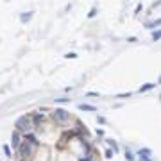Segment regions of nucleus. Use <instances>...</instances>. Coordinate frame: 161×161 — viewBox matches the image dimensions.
<instances>
[{"mask_svg": "<svg viewBox=\"0 0 161 161\" xmlns=\"http://www.w3.org/2000/svg\"><path fill=\"white\" fill-rule=\"evenodd\" d=\"M152 39H154V41H158V39H161V29H159V31H156V32L152 34Z\"/></svg>", "mask_w": 161, "mask_h": 161, "instance_id": "10", "label": "nucleus"}, {"mask_svg": "<svg viewBox=\"0 0 161 161\" xmlns=\"http://www.w3.org/2000/svg\"><path fill=\"white\" fill-rule=\"evenodd\" d=\"M95 15H97V9H91V11H90V15H88V16H90V18H93V16H95Z\"/></svg>", "mask_w": 161, "mask_h": 161, "instance_id": "15", "label": "nucleus"}, {"mask_svg": "<svg viewBox=\"0 0 161 161\" xmlns=\"http://www.w3.org/2000/svg\"><path fill=\"white\" fill-rule=\"evenodd\" d=\"M159 80H161V79H159Z\"/></svg>", "mask_w": 161, "mask_h": 161, "instance_id": "19", "label": "nucleus"}, {"mask_svg": "<svg viewBox=\"0 0 161 161\" xmlns=\"http://www.w3.org/2000/svg\"><path fill=\"white\" fill-rule=\"evenodd\" d=\"M18 161H27V159H18Z\"/></svg>", "mask_w": 161, "mask_h": 161, "instance_id": "18", "label": "nucleus"}, {"mask_svg": "<svg viewBox=\"0 0 161 161\" xmlns=\"http://www.w3.org/2000/svg\"><path fill=\"white\" fill-rule=\"evenodd\" d=\"M4 150H5V154H7V156H11V150H9L7 145H4Z\"/></svg>", "mask_w": 161, "mask_h": 161, "instance_id": "16", "label": "nucleus"}, {"mask_svg": "<svg viewBox=\"0 0 161 161\" xmlns=\"http://www.w3.org/2000/svg\"><path fill=\"white\" fill-rule=\"evenodd\" d=\"M23 134L22 132H20V131H13V134H11V145H13V149H15V150H18L20 149V145H22V142H23Z\"/></svg>", "mask_w": 161, "mask_h": 161, "instance_id": "4", "label": "nucleus"}, {"mask_svg": "<svg viewBox=\"0 0 161 161\" xmlns=\"http://www.w3.org/2000/svg\"><path fill=\"white\" fill-rule=\"evenodd\" d=\"M31 16H32V13H27V15H22V16H20V20L25 23V22H29V20H31Z\"/></svg>", "mask_w": 161, "mask_h": 161, "instance_id": "9", "label": "nucleus"}, {"mask_svg": "<svg viewBox=\"0 0 161 161\" xmlns=\"http://www.w3.org/2000/svg\"><path fill=\"white\" fill-rule=\"evenodd\" d=\"M107 143H109V147H113V150H115V152L118 150V145L115 143V140H107Z\"/></svg>", "mask_w": 161, "mask_h": 161, "instance_id": "11", "label": "nucleus"}, {"mask_svg": "<svg viewBox=\"0 0 161 161\" xmlns=\"http://www.w3.org/2000/svg\"><path fill=\"white\" fill-rule=\"evenodd\" d=\"M66 57H68V59H75L77 56H75V54H73V52H70V54H66Z\"/></svg>", "mask_w": 161, "mask_h": 161, "instance_id": "13", "label": "nucleus"}, {"mask_svg": "<svg viewBox=\"0 0 161 161\" xmlns=\"http://www.w3.org/2000/svg\"><path fill=\"white\" fill-rule=\"evenodd\" d=\"M31 118H32V124H34V127H38V125L45 120V116L41 115V113H34V115H32Z\"/></svg>", "mask_w": 161, "mask_h": 161, "instance_id": "6", "label": "nucleus"}, {"mask_svg": "<svg viewBox=\"0 0 161 161\" xmlns=\"http://www.w3.org/2000/svg\"><path fill=\"white\" fill-rule=\"evenodd\" d=\"M82 161H91V159H82Z\"/></svg>", "mask_w": 161, "mask_h": 161, "instance_id": "17", "label": "nucleus"}, {"mask_svg": "<svg viewBox=\"0 0 161 161\" xmlns=\"http://www.w3.org/2000/svg\"><path fill=\"white\" fill-rule=\"evenodd\" d=\"M79 107H80L82 111H97V107H95V106H90V104H80Z\"/></svg>", "mask_w": 161, "mask_h": 161, "instance_id": "7", "label": "nucleus"}, {"mask_svg": "<svg viewBox=\"0 0 161 161\" xmlns=\"http://www.w3.org/2000/svg\"><path fill=\"white\" fill-rule=\"evenodd\" d=\"M34 149L36 147L32 145V143H29V142H22V145H20V149L16 150V154L20 156V159H27V158H31L32 154H34Z\"/></svg>", "mask_w": 161, "mask_h": 161, "instance_id": "2", "label": "nucleus"}, {"mask_svg": "<svg viewBox=\"0 0 161 161\" xmlns=\"http://www.w3.org/2000/svg\"><path fill=\"white\" fill-rule=\"evenodd\" d=\"M23 140H25V142H29V143H32L34 147H38V145H39L38 138H36V136H34V134H32V132H27V134H23Z\"/></svg>", "mask_w": 161, "mask_h": 161, "instance_id": "5", "label": "nucleus"}, {"mask_svg": "<svg viewBox=\"0 0 161 161\" xmlns=\"http://www.w3.org/2000/svg\"><path fill=\"white\" fill-rule=\"evenodd\" d=\"M52 116H54V120H56V122L65 124V122H68V120H70V113H66L65 109H56V111L52 113Z\"/></svg>", "mask_w": 161, "mask_h": 161, "instance_id": "3", "label": "nucleus"}, {"mask_svg": "<svg viewBox=\"0 0 161 161\" xmlns=\"http://www.w3.org/2000/svg\"><path fill=\"white\" fill-rule=\"evenodd\" d=\"M15 127H16V131H20L22 134H27V132H32V129H34V124H32V118H31V116L23 115V116H20V118L16 120Z\"/></svg>", "mask_w": 161, "mask_h": 161, "instance_id": "1", "label": "nucleus"}, {"mask_svg": "<svg viewBox=\"0 0 161 161\" xmlns=\"http://www.w3.org/2000/svg\"><path fill=\"white\" fill-rule=\"evenodd\" d=\"M125 159H127V161H134V156H132V152L125 150Z\"/></svg>", "mask_w": 161, "mask_h": 161, "instance_id": "12", "label": "nucleus"}, {"mask_svg": "<svg viewBox=\"0 0 161 161\" xmlns=\"http://www.w3.org/2000/svg\"><path fill=\"white\" fill-rule=\"evenodd\" d=\"M113 152L115 150H106V158H113Z\"/></svg>", "mask_w": 161, "mask_h": 161, "instance_id": "14", "label": "nucleus"}, {"mask_svg": "<svg viewBox=\"0 0 161 161\" xmlns=\"http://www.w3.org/2000/svg\"><path fill=\"white\" fill-rule=\"evenodd\" d=\"M152 88H154V84H152V82H147L145 86H142V88H140V91L143 93V91H149V90H152Z\"/></svg>", "mask_w": 161, "mask_h": 161, "instance_id": "8", "label": "nucleus"}]
</instances>
